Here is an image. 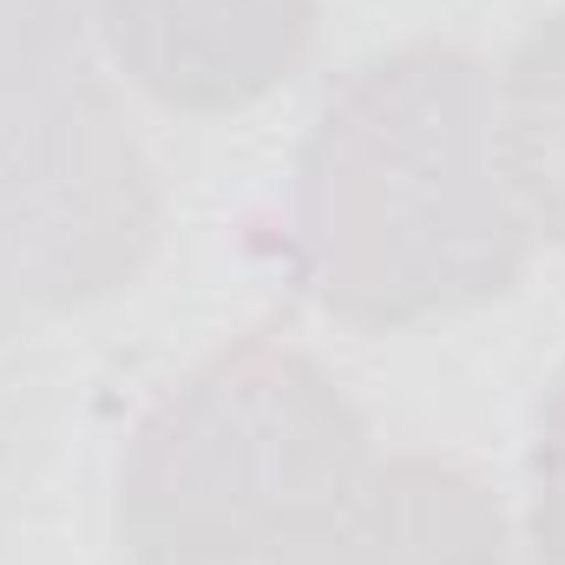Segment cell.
I'll return each mask as SVG.
<instances>
[{"mask_svg":"<svg viewBox=\"0 0 565 565\" xmlns=\"http://www.w3.org/2000/svg\"><path fill=\"white\" fill-rule=\"evenodd\" d=\"M533 224L507 184L493 73L454 40L355 60L296 151V277L375 335L507 296Z\"/></svg>","mask_w":565,"mask_h":565,"instance_id":"1","label":"cell"},{"mask_svg":"<svg viewBox=\"0 0 565 565\" xmlns=\"http://www.w3.org/2000/svg\"><path fill=\"white\" fill-rule=\"evenodd\" d=\"M369 467L375 440L342 382L309 349L250 329L132 427L119 546L132 565H296Z\"/></svg>","mask_w":565,"mask_h":565,"instance_id":"2","label":"cell"},{"mask_svg":"<svg viewBox=\"0 0 565 565\" xmlns=\"http://www.w3.org/2000/svg\"><path fill=\"white\" fill-rule=\"evenodd\" d=\"M158 184L79 33V0H0V289L79 309L139 277Z\"/></svg>","mask_w":565,"mask_h":565,"instance_id":"3","label":"cell"},{"mask_svg":"<svg viewBox=\"0 0 565 565\" xmlns=\"http://www.w3.org/2000/svg\"><path fill=\"white\" fill-rule=\"evenodd\" d=\"M93 26L151 106L224 119L309 66L322 0H93Z\"/></svg>","mask_w":565,"mask_h":565,"instance_id":"4","label":"cell"},{"mask_svg":"<svg viewBox=\"0 0 565 565\" xmlns=\"http://www.w3.org/2000/svg\"><path fill=\"white\" fill-rule=\"evenodd\" d=\"M296 565H513V526L473 467L388 454Z\"/></svg>","mask_w":565,"mask_h":565,"instance_id":"5","label":"cell"},{"mask_svg":"<svg viewBox=\"0 0 565 565\" xmlns=\"http://www.w3.org/2000/svg\"><path fill=\"white\" fill-rule=\"evenodd\" d=\"M493 126L533 237L565 250V7L513 40L507 66L493 73Z\"/></svg>","mask_w":565,"mask_h":565,"instance_id":"6","label":"cell"},{"mask_svg":"<svg viewBox=\"0 0 565 565\" xmlns=\"http://www.w3.org/2000/svg\"><path fill=\"white\" fill-rule=\"evenodd\" d=\"M526 546L533 565H565V369L540 395L533 422V460H526Z\"/></svg>","mask_w":565,"mask_h":565,"instance_id":"7","label":"cell"}]
</instances>
